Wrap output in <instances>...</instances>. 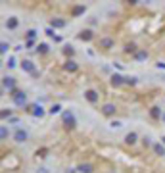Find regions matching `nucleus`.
<instances>
[{
    "instance_id": "5",
    "label": "nucleus",
    "mask_w": 165,
    "mask_h": 173,
    "mask_svg": "<svg viewBox=\"0 0 165 173\" xmlns=\"http://www.w3.org/2000/svg\"><path fill=\"white\" fill-rule=\"evenodd\" d=\"M85 96H86V100H89V102H96V100H98V94H96L94 90H86Z\"/></svg>"
},
{
    "instance_id": "1",
    "label": "nucleus",
    "mask_w": 165,
    "mask_h": 173,
    "mask_svg": "<svg viewBox=\"0 0 165 173\" xmlns=\"http://www.w3.org/2000/svg\"><path fill=\"white\" fill-rule=\"evenodd\" d=\"M14 85H16V81H14V77H4L2 79V87H4V90L8 89V90H14Z\"/></svg>"
},
{
    "instance_id": "22",
    "label": "nucleus",
    "mask_w": 165,
    "mask_h": 173,
    "mask_svg": "<svg viewBox=\"0 0 165 173\" xmlns=\"http://www.w3.org/2000/svg\"><path fill=\"white\" fill-rule=\"evenodd\" d=\"M39 50H40V52H46V50H48V46H46V44H40V46H39Z\"/></svg>"
},
{
    "instance_id": "29",
    "label": "nucleus",
    "mask_w": 165,
    "mask_h": 173,
    "mask_svg": "<svg viewBox=\"0 0 165 173\" xmlns=\"http://www.w3.org/2000/svg\"><path fill=\"white\" fill-rule=\"evenodd\" d=\"M161 119H163V121H165V113H163V115H161Z\"/></svg>"
},
{
    "instance_id": "9",
    "label": "nucleus",
    "mask_w": 165,
    "mask_h": 173,
    "mask_svg": "<svg viewBox=\"0 0 165 173\" xmlns=\"http://www.w3.org/2000/svg\"><path fill=\"white\" fill-rule=\"evenodd\" d=\"M79 171L81 173H90L92 171V166L90 164H83V166H79Z\"/></svg>"
},
{
    "instance_id": "18",
    "label": "nucleus",
    "mask_w": 165,
    "mask_h": 173,
    "mask_svg": "<svg viewBox=\"0 0 165 173\" xmlns=\"http://www.w3.org/2000/svg\"><path fill=\"white\" fill-rule=\"evenodd\" d=\"M63 118H65V121H67L69 125H73V115H71V113H65Z\"/></svg>"
},
{
    "instance_id": "23",
    "label": "nucleus",
    "mask_w": 165,
    "mask_h": 173,
    "mask_svg": "<svg viewBox=\"0 0 165 173\" xmlns=\"http://www.w3.org/2000/svg\"><path fill=\"white\" fill-rule=\"evenodd\" d=\"M152 115H154V118H159V112H158V108H154V110H152Z\"/></svg>"
},
{
    "instance_id": "15",
    "label": "nucleus",
    "mask_w": 165,
    "mask_h": 173,
    "mask_svg": "<svg viewBox=\"0 0 165 173\" xmlns=\"http://www.w3.org/2000/svg\"><path fill=\"white\" fill-rule=\"evenodd\" d=\"M79 37H81L83 41H89V39H90V31H85V33H81Z\"/></svg>"
},
{
    "instance_id": "3",
    "label": "nucleus",
    "mask_w": 165,
    "mask_h": 173,
    "mask_svg": "<svg viewBox=\"0 0 165 173\" xmlns=\"http://www.w3.org/2000/svg\"><path fill=\"white\" fill-rule=\"evenodd\" d=\"M14 137H16V141H17V142H25V141H27V133H25L23 129H17Z\"/></svg>"
},
{
    "instance_id": "10",
    "label": "nucleus",
    "mask_w": 165,
    "mask_h": 173,
    "mask_svg": "<svg viewBox=\"0 0 165 173\" xmlns=\"http://www.w3.org/2000/svg\"><path fill=\"white\" fill-rule=\"evenodd\" d=\"M65 69H69V71H77V64L75 62H67V64H65Z\"/></svg>"
},
{
    "instance_id": "16",
    "label": "nucleus",
    "mask_w": 165,
    "mask_h": 173,
    "mask_svg": "<svg viewBox=\"0 0 165 173\" xmlns=\"http://www.w3.org/2000/svg\"><path fill=\"white\" fill-rule=\"evenodd\" d=\"M83 12H85V8H83V6H77V8L73 10V16H79V14H83Z\"/></svg>"
},
{
    "instance_id": "8",
    "label": "nucleus",
    "mask_w": 165,
    "mask_h": 173,
    "mask_svg": "<svg viewBox=\"0 0 165 173\" xmlns=\"http://www.w3.org/2000/svg\"><path fill=\"white\" fill-rule=\"evenodd\" d=\"M125 142H127V144H135V142H136V135H135V133H129V135L125 137Z\"/></svg>"
},
{
    "instance_id": "6",
    "label": "nucleus",
    "mask_w": 165,
    "mask_h": 173,
    "mask_svg": "<svg viewBox=\"0 0 165 173\" xmlns=\"http://www.w3.org/2000/svg\"><path fill=\"white\" fill-rule=\"evenodd\" d=\"M121 83H125V79L121 77V75H113L112 77V85H115V87H119Z\"/></svg>"
},
{
    "instance_id": "21",
    "label": "nucleus",
    "mask_w": 165,
    "mask_h": 173,
    "mask_svg": "<svg viewBox=\"0 0 165 173\" xmlns=\"http://www.w3.org/2000/svg\"><path fill=\"white\" fill-rule=\"evenodd\" d=\"M16 65V60H14V58H10V60H8V67H14Z\"/></svg>"
},
{
    "instance_id": "19",
    "label": "nucleus",
    "mask_w": 165,
    "mask_h": 173,
    "mask_svg": "<svg viewBox=\"0 0 165 173\" xmlns=\"http://www.w3.org/2000/svg\"><path fill=\"white\" fill-rule=\"evenodd\" d=\"M60 110H62V108L56 104V106H52V108H50V113H60Z\"/></svg>"
},
{
    "instance_id": "2",
    "label": "nucleus",
    "mask_w": 165,
    "mask_h": 173,
    "mask_svg": "<svg viewBox=\"0 0 165 173\" xmlns=\"http://www.w3.org/2000/svg\"><path fill=\"white\" fill-rule=\"evenodd\" d=\"M14 102L17 104V106H23V104L27 102V96H25V92H16V94H14Z\"/></svg>"
},
{
    "instance_id": "13",
    "label": "nucleus",
    "mask_w": 165,
    "mask_h": 173,
    "mask_svg": "<svg viewBox=\"0 0 165 173\" xmlns=\"http://www.w3.org/2000/svg\"><path fill=\"white\" fill-rule=\"evenodd\" d=\"M65 23L62 21V19H52V27H63Z\"/></svg>"
},
{
    "instance_id": "25",
    "label": "nucleus",
    "mask_w": 165,
    "mask_h": 173,
    "mask_svg": "<svg viewBox=\"0 0 165 173\" xmlns=\"http://www.w3.org/2000/svg\"><path fill=\"white\" fill-rule=\"evenodd\" d=\"M65 54H69V56L73 54V48H71V46H65Z\"/></svg>"
},
{
    "instance_id": "14",
    "label": "nucleus",
    "mask_w": 165,
    "mask_h": 173,
    "mask_svg": "<svg viewBox=\"0 0 165 173\" xmlns=\"http://www.w3.org/2000/svg\"><path fill=\"white\" fill-rule=\"evenodd\" d=\"M100 44L104 46V48H109V46H112V41H109V39H102V41H100Z\"/></svg>"
},
{
    "instance_id": "24",
    "label": "nucleus",
    "mask_w": 165,
    "mask_h": 173,
    "mask_svg": "<svg viewBox=\"0 0 165 173\" xmlns=\"http://www.w3.org/2000/svg\"><path fill=\"white\" fill-rule=\"evenodd\" d=\"M35 35H37V31H35V29H31V31H29V41H31L33 37H35Z\"/></svg>"
},
{
    "instance_id": "27",
    "label": "nucleus",
    "mask_w": 165,
    "mask_h": 173,
    "mask_svg": "<svg viewBox=\"0 0 165 173\" xmlns=\"http://www.w3.org/2000/svg\"><path fill=\"white\" fill-rule=\"evenodd\" d=\"M6 135H8V131H6V127H2V133H0V137H2V138H6Z\"/></svg>"
},
{
    "instance_id": "20",
    "label": "nucleus",
    "mask_w": 165,
    "mask_h": 173,
    "mask_svg": "<svg viewBox=\"0 0 165 173\" xmlns=\"http://www.w3.org/2000/svg\"><path fill=\"white\" fill-rule=\"evenodd\" d=\"M125 83H131V85H135V83H136V79H135V77H125Z\"/></svg>"
},
{
    "instance_id": "7",
    "label": "nucleus",
    "mask_w": 165,
    "mask_h": 173,
    "mask_svg": "<svg viewBox=\"0 0 165 173\" xmlns=\"http://www.w3.org/2000/svg\"><path fill=\"white\" fill-rule=\"evenodd\" d=\"M102 110H104V113H106V115H112V113L115 112V106H113V104H106Z\"/></svg>"
},
{
    "instance_id": "28",
    "label": "nucleus",
    "mask_w": 165,
    "mask_h": 173,
    "mask_svg": "<svg viewBox=\"0 0 165 173\" xmlns=\"http://www.w3.org/2000/svg\"><path fill=\"white\" fill-rule=\"evenodd\" d=\"M8 48H10V46H8V44H6V42H2V48H0V50H2V52H6V50H8Z\"/></svg>"
},
{
    "instance_id": "11",
    "label": "nucleus",
    "mask_w": 165,
    "mask_h": 173,
    "mask_svg": "<svg viewBox=\"0 0 165 173\" xmlns=\"http://www.w3.org/2000/svg\"><path fill=\"white\" fill-rule=\"evenodd\" d=\"M154 150H156V154H159V156L165 154V148H163L161 144H156V146H154Z\"/></svg>"
},
{
    "instance_id": "17",
    "label": "nucleus",
    "mask_w": 165,
    "mask_h": 173,
    "mask_svg": "<svg viewBox=\"0 0 165 173\" xmlns=\"http://www.w3.org/2000/svg\"><path fill=\"white\" fill-rule=\"evenodd\" d=\"M16 25H17V19H14V17H12V19H8V27H10V29H14Z\"/></svg>"
},
{
    "instance_id": "12",
    "label": "nucleus",
    "mask_w": 165,
    "mask_h": 173,
    "mask_svg": "<svg viewBox=\"0 0 165 173\" xmlns=\"http://www.w3.org/2000/svg\"><path fill=\"white\" fill-rule=\"evenodd\" d=\"M33 113H35V115H39V118H40V115L44 113V110H42L40 106H35V108H33Z\"/></svg>"
},
{
    "instance_id": "4",
    "label": "nucleus",
    "mask_w": 165,
    "mask_h": 173,
    "mask_svg": "<svg viewBox=\"0 0 165 173\" xmlns=\"http://www.w3.org/2000/svg\"><path fill=\"white\" fill-rule=\"evenodd\" d=\"M21 69H25V71H29V73H33V71H35V65H33V62H29V60H25V62H21Z\"/></svg>"
},
{
    "instance_id": "26",
    "label": "nucleus",
    "mask_w": 165,
    "mask_h": 173,
    "mask_svg": "<svg viewBox=\"0 0 165 173\" xmlns=\"http://www.w3.org/2000/svg\"><path fill=\"white\" fill-rule=\"evenodd\" d=\"M136 58H138V60H144L146 54H144V52H138V54H136Z\"/></svg>"
}]
</instances>
